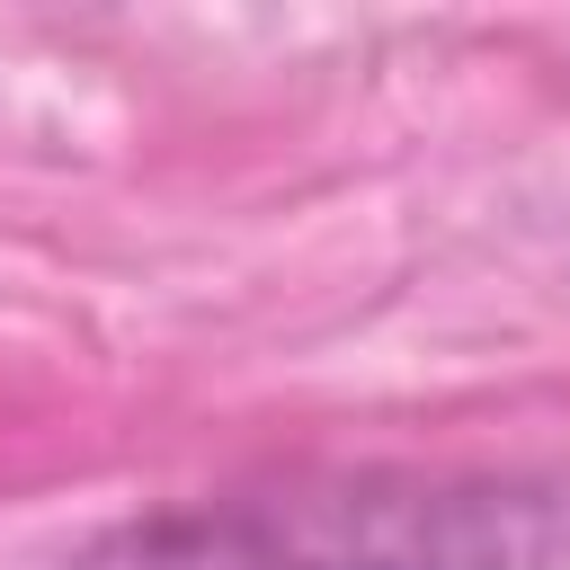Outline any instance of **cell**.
<instances>
[{
	"mask_svg": "<svg viewBox=\"0 0 570 570\" xmlns=\"http://www.w3.org/2000/svg\"><path fill=\"white\" fill-rule=\"evenodd\" d=\"M62 570H570V463H294L134 508Z\"/></svg>",
	"mask_w": 570,
	"mask_h": 570,
	"instance_id": "obj_1",
	"label": "cell"
}]
</instances>
